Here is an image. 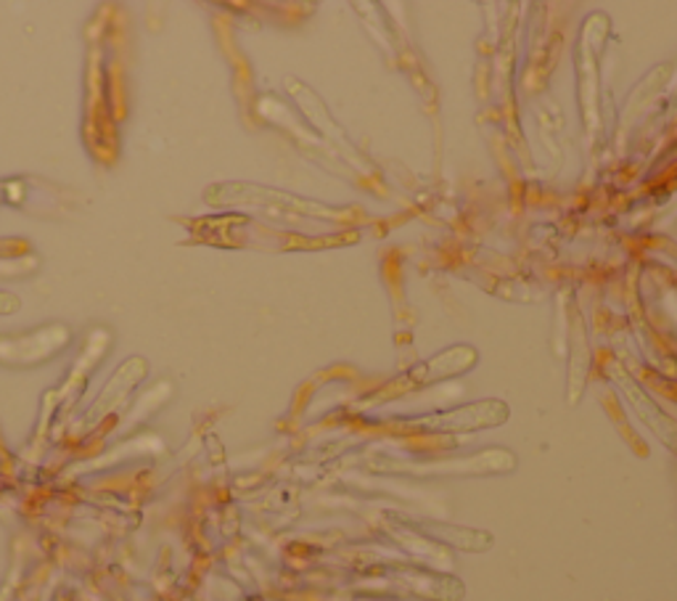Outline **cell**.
Here are the masks:
<instances>
[{"instance_id":"6da1fadb","label":"cell","mask_w":677,"mask_h":601,"mask_svg":"<svg viewBox=\"0 0 677 601\" xmlns=\"http://www.w3.org/2000/svg\"><path fill=\"white\" fill-rule=\"evenodd\" d=\"M477 360V356H474L468 347H458V350H447L442 352V356L426 360V363L415 366L413 371H408L405 377L398 379L394 382V390L398 387H421V384H429V382H437V379H445V377H453V373L458 371H466L468 366Z\"/></svg>"},{"instance_id":"7a4b0ae2","label":"cell","mask_w":677,"mask_h":601,"mask_svg":"<svg viewBox=\"0 0 677 601\" xmlns=\"http://www.w3.org/2000/svg\"><path fill=\"white\" fill-rule=\"evenodd\" d=\"M506 419V409L500 403H479L466 405L461 411L440 413V417L429 419V422H415V426H434V430H474V426H489Z\"/></svg>"}]
</instances>
